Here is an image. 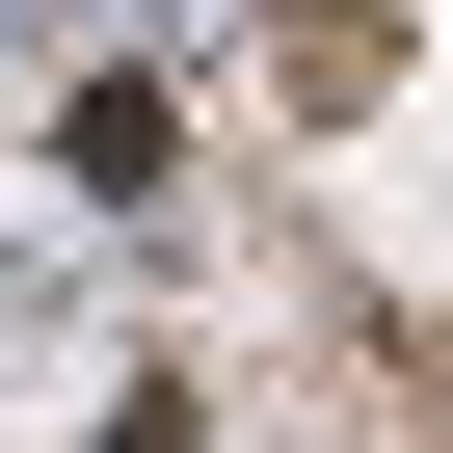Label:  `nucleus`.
Instances as JSON below:
<instances>
[{"mask_svg": "<svg viewBox=\"0 0 453 453\" xmlns=\"http://www.w3.org/2000/svg\"><path fill=\"white\" fill-rule=\"evenodd\" d=\"M54 160H81V187H107V213H134V187H160V160H187V134H160V81H81V107H54Z\"/></svg>", "mask_w": 453, "mask_h": 453, "instance_id": "nucleus-1", "label": "nucleus"}]
</instances>
